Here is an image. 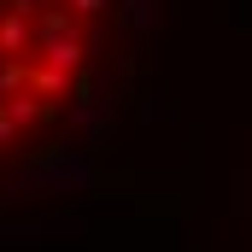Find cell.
I'll list each match as a JSON object with an SVG mask.
<instances>
[{
    "mask_svg": "<svg viewBox=\"0 0 252 252\" xmlns=\"http://www.w3.org/2000/svg\"><path fill=\"white\" fill-rule=\"evenodd\" d=\"M141 0H0V176L59 153L112 100Z\"/></svg>",
    "mask_w": 252,
    "mask_h": 252,
    "instance_id": "1",
    "label": "cell"
}]
</instances>
